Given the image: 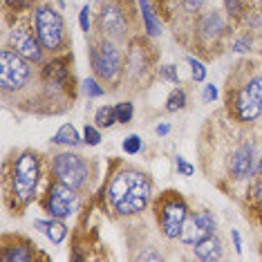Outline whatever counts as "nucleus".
<instances>
[{
    "label": "nucleus",
    "instance_id": "1",
    "mask_svg": "<svg viewBox=\"0 0 262 262\" xmlns=\"http://www.w3.org/2000/svg\"><path fill=\"white\" fill-rule=\"evenodd\" d=\"M108 198L119 215H135L148 204L150 180L139 170H121L110 184Z\"/></svg>",
    "mask_w": 262,
    "mask_h": 262
},
{
    "label": "nucleus",
    "instance_id": "2",
    "mask_svg": "<svg viewBox=\"0 0 262 262\" xmlns=\"http://www.w3.org/2000/svg\"><path fill=\"white\" fill-rule=\"evenodd\" d=\"M38 177H40L38 157L34 152H23L14 166V180H11V193L18 200L20 206H25L34 200L36 186H38Z\"/></svg>",
    "mask_w": 262,
    "mask_h": 262
},
{
    "label": "nucleus",
    "instance_id": "3",
    "mask_svg": "<svg viewBox=\"0 0 262 262\" xmlns=\"http://www.w3.org/2000/svg\"><path fill=\"white\" fill-rule=\"evenodd\" d=\"M36 36L43 45V50L47 52H58L63 50L65 43H68V36H65V25H63V18L56 9L52 7H38L36 9Z\"/></svg>",
    "mask_w": 262,
    "mask_h": 262
},
{
    "label": "nucleus",
    "instance_id": "4",
    "mask_svg": "<svg viewBox=\"0 0 262 262\" xmlns=\"http://www.w3.org/2000/svg\"><path fill=\"white\" fill-rule=\"evenodd\" d=\"M155 208H157V220H159V229H162V233L166 237H180L182 226L188 217L184 200L177 193L168 190V193L155 204Z\"/></svg>",
    "mask_w": 262,
    "mask_h": 262
},
{
    "label": "nucleus",
    "instance_id": "5",
    "mask_svg": "<svg viewBox=\"0 0 262 262\" xmlns=\"http://www.w3.org/2000/svg\"><path fill=\"white\" fill-rule=\"evenodd\" d=\"M32 70H29L27 58H23L18 52L3 50L0 54V85L3 92H16L29 81Z\"/></svg>",
    "mask_w": 262,
    "mask_h": 262
},
{
    "label": "nucleus",
    "instance_id": "6",
    "mask_svg": "<svg viewBox=\"0 0 262 262\" xmlns=\"http://www.w3.org/2000/svg\"><path fill=\"white\" fill-rule=\"evenodd\" d=\"M52 168H54V175L58 182H63L65 186L79 190L88 184V172H90V168H88V162L83 157H79V155L74 152H61L54 157V164H52Z\"/></svg>",
    "mask_w": 262,
    "mask_h": 262
},
{
    "label": "nucleus",
    "instance_id": "7",
    "mask_svg": "<svg viewBox=\"0 0 262 262\" xmlns=\"http://www.w3.org/2000/svg\"><path fill=\"white\" fill-rule=\"evenodd\" d=\"M92 68L101 79L115 81L121 72V52L112 40H99L92 50Z\"/></svg>",
    "mask_w": 262,
    "mask_h": 262
},
{
    "label": "nucleus",
    "instance_id": "8",
    "mask_svg": "<svg viewBox=\"0 0 262 262\" xmlns=\"http://www.w3.org/2000/svg\"><path fill=\"white\" fill-rule=\"evenodd\" d=\"M76 206V193L74 188L65 186L63 182H56L47 188V198H45V208L52 217L56 220H63L68 217L70 213L74 211Z\"/></svg>",
    "mask_w": 262,
    "mask_h": 262
},
{
    "label": "nucleus",
    "instance_id": "9",
    "mask_svg": "<svg viewBox=\"0 0 262 262\" xmlns=\"http://www.w3.org/2000/svg\"><path fill=\"white\" fill-rule=\"evenodd\" d=\"M99 25H101V32L112 40H121L126 36L128 20H126V14H123L121 5L115 3V0L103 3L101 14H99Z\"/></svg>",
    "mask_w": 262,
    "mask_h": 262
},
{
    "label": "nucleus",
    "instance_id": "10",
    "mask_svg": "<svg viewBox=\"0 0 262 262\" xmlns=\"http://www.w3.org/2000/svg\"><path fill=\"white\" fill-rule=\"evenodd\" d=\"M9 43L23 58H27V61L38 63L40 58H43V50H40L43 45H38L40 40L34 38L27 29H14V32L9 34Z\"/></svg>",
    "mask_w": 262,
    "mask_h": 262
},
{
    "label": "nucleus",
    "instance_id": "11",
    "mask_svg": "<svg viewBox=\"0 0 262 262\" xmlns=\"http://www.w3.org/2000/svg\"><path fill=\"white\" fill-rule=\"evenodd\" d=\"M231 175L235 180H247L255 170V148L253 144H242L231 157Z\"/></svg>",
    "mask_w": 262,
    "mask_h": 262
},
{
    "label": "nucleus",
    "instance_id": "12",
    "mask_svg": "<svg viewBox=\"0 0 262 262\" xmlns=\"http://www.w3.org/2000/svg\"><path fill=\"white\" fill-rule=\"evenodd\" d=\"M235 112L242 121H253V119H258L260 112H262V99L255 97L249 88H244V90H240L235 97Z\"/></svg>",
    "mask_w": 262,
    "mask_h": 262
},
{
    "label": "nucleus",
    "instance_id": "13",
    "mask_svg": "<svg viewBox=\"0 0 262 262\" xmlns=\"http://www.w3.org/2000/svg\"><path fill=\"white\" fill-rule=\"evenodd\" d=\"M195 255H198L200 260H220L222 258V247H220V240L213 235H206L204 240H200L198 244H195Z\"/></svg>",
    "mask_w": 262,
    "mask_h": 262
},
{
    "label": "nucleus",
    "instance_id": "14",
    "mask_svg": "<svg viewBox=\"0 0 262 262\" xmlns=\"http://www.w3.org/2000/svg\"><path fill=\"white\" fill-rule=\"evenodd\" d=\"M206 235H211V233L198 222V217H186V222H184V226H182L180 240L186 242V244H198L200 240H204Z\"/></svg>",
    "mask_w": 262,
    "mask_h": 262
},
{
    "label": "nucleus",
    "instance_id": "15",
    "mask_svg": "<svg viewBox=\"0 0 262 262\" xmlns=\"http://www.w3.org/2000/svg\"><path fill=\"white\" fill-rule=\"evenodd\" d=\"M3 260L5 262H29V260H34L32 247H29L27 242H16L14 247L5 242V247H3Z\"/></svg>",
    "mask_w": 262,
    "mask_h": 262
},
{
    "label": "nucleus",
    "instance_id": "16",
    "mask_svg": "<svg viewBox=\"0 0 262 262\" xmlns=\"http://www.w3.org/2000/svg\"><path fill=\"white\" fill-rule=\"evenodd\" d=\"M36 226H40V229L47 233V237H50L54 244H58L65 237V233H68V229L61 224V222H36Z\"/></svg>",
    "mask_w": 262,
    "mask_h": 262
},
{
    "label": "nucleus",
    "instance_id": "17",
    "mask_svg": "<svg viewBox=\"0 0 262 262\" xmlns=\"http://www.w3.org/2000/svg\"><path fill=\"white\" fill-rule=\"evenodd\" d=\"M54 144H63V146H79V135H76V130H74V126H63L58 133L54 135Z\"/></svg>",
    "mask_w": 262,
    "mask_h": 262
},
{
    "label": "nucleus",
    "instance_id": "18",
    "mask_svg": "<svg viewBox=\"0 0 262 262\" xmlns=\"http://www.w3.org/2000/svg\"><path fill=\"white\" fill-rule=\"evenodd\" d=\"M139 5H141V14H144V23H146L148 34L157 36V34H159V23H157V18H155V11L150 9L148 0H139Z\"/></svg>",
    "mask_w": 262,
    "mask_h": 262
},
{
    "label": "nucleus",
    "instance_id": "19",
    "mask_svg": "<svg viewBox=\"0 0 262 262\" xmlns=\"http://www.w3.org/2000/svg\"><path fill=\"white\" fill-rule=\"evenodd\" d=\"M202 32L206 34V36H215V34L222 32V18H220V14H206L204 16V23H202Z\"/></svg>",
    "mask_w": 262,
    "mask_h": 262
},
{
    "label": "nucleus",
    "instance_id": "20",
    "mask_svg": "<svg viewBox=\"0 0 262 262\" xmlns=\"http://www.w3.org/2000/svg\"><path fill=\"white\" fill-rule=\"evenodd\" d=\"M94 121H97L101 128H110L112 123L117 121V110L110 108V105H103V108L97 110V119H94Z\"/></svg>",
    "mask_w": 262,
    "mask_h": 262
},
{
    "label": "nucleus",
    "instance_id": "21",
    "mask_svg": "<svg viewBox=\"0 0 262 262\" xmlns=\"http://www.w3.org/2000/svg\"><path fill=\"white\" fill-rule=\"evenodd\" d=\"M184 105H186V92H184V90H175L168 97V105H166V108H168L170 112H175V110H182Z\"/></svg>",
    "mask_w": 262,
    "mask_h": 262
},
{
    "label": "nucleus",
    "instance_id": "22",
    "mask_svg": "<svg viewBox=\"0 0 262 262\" xmlns=\"http://www.w3.org/2000/svg\"><path fill=\"white\" fill-rule=\"evenodd\" d=\"M115 110H117V121L128 123L130 119H133V103H128V101H123V103H117Z\"/></svg>",
    "mask_w": 262,
    "mask_h": 262
},
{
    "label": "nucleus",
    "instance_id": "23",
    "mask_svg": "<svg viewBox=\"0 0 262 262\" xmlns=\"http://www.w3.org/2000/svg\"><path fill=\"white\" fill-rule=\"evenodd\" d=\"M123 150H126L128 155H137L141 150V139L137 135H130L128 139H123Z\"/></svg>",
    "mask_w": 262,
    "mask_h": 262
},
{
    "label": "nucleus",
    "instance_id": "24",
    "mask_svg": "<svg viewBox=\"0 0 262 262\" xmlns=\"http://www.w3.org/2000/svg\"><path fill=\"white\" fill-rule=\"evenodd\" d=\"M83 90H85L88 97H101V94H103V88H99V83L94 79H88L83 83Z\"/></svg>",
    "mask_w": 262,
    "mask_h": 262
},
{
    "label": "nucleus",
    "instance_id": "25",
    "mask_svg": "<svg viewBox=\"0 0 262 262\" xmlns=\"http://www.w3.org/2000/svg\"><path fill=\"white\" fill-rule=\"evenodd\" d=\"M188 63H190V68H193V79L195 81H204V76H206L204 65H202L200 61H195V58H188Z\"/></svg>",
    "mask_w": 262,
    "mask_h": 262
},
{
    "label": "nucleus",
    "instance_id": "26",
    "mask_svg": "<svg viewBox=\"0 0 262 262\" xmlns=\"http://www.w3.org/2000/svg\"><path fill=\"white\" fill-rule=\"evenodd\" d=\"M85 141H88L90 146H97L99 141H101L99 130H97V128H92V126H85Z\"/></svg>",
    "mask_w": 262,
    "mask_h": 262
},
{
    "label": "nucleus",
    "instance_id": "27",
    "mask_svg": "<svg viewBox=\"0 0 262 262\" xmlns=\"http://www.w3.org/2000/svg\"><path fill=\"white\" fill-rule=\"evenodd\" d=\"M177 168H180L182 170V175H193V166H190V164H186V162H184V159L180 157V155H177Z\"/></svg>",
    "mask_w": 262,
    "mask_h": 262
},
{
    "label": "nucleus",
    "instance_id": "28",
    "mask_svg": "<svg viewBox=\"0 0 262 262\" xmlns=\"http://www.w3.org/2000/svg\"><path fill=\"white\" fill-rule=\"evenodd\" d=\"M88 14H90V11H88V7H83V9H81V29H83L85 34H88V29H90V18H88Z\"/></svg>",
    "mask_w": 262,
    "mask_h": 262
},
{
    "label": "nucleus",
    "instance_id": "29",
    "mask_svg": "<svg viewBox=\"0 0 262 262\" xmlns=\"http://www.w3.org/2000/svg\"><path fill=\"white\" fill-rule=\"evenodd\" d=\"M226 9H229V14L237 16L240 14V3H237V0H226Z\"/></svg>",
    "mask_w": 262,
    "mask_h": 262
},
{
    "label": "nucleus",
    "instance_id": "30",
    "mask_svg": "<svg viewBox=\"0 0 262 262\" xmlns=\"http://www.w3.org/2000/svg\"><path fill=\"white\" fill-rule=\"evenodd\" d=\"M217 97V90H215V85H206V90H204V101L208 103V101H213Z\"/></svg>",
    "mask_w": 262,
    "mask_h": 262
},
{
    "label": "nucleus",
    "instance_id": "31",
    "mask_svg": "<svg viewBox=\"0 0 262 262\" xmlns=\"http://www.w3.org/2000/svg\"><path fill=\"white\" fill-rule=\"evenodd\" d=\"M164 76L168 81H172V83H177V72L172 70V65H168V68H164Z\"/></svg>",
    "mask_w": 262,
    "mask_h": 262
},
{
    "label": "nucleus",
    "instance_id": "32",
    "mask_svg": "<svg viewBox=\"0 0 262 262\" xmlns=\"http://www.w3.org/2000/svg\"><path fill=\"white\" fill-rule=\"evenodd\" d=\"M202 3H204V0H184V5H186V9H190V11L200 9V7H202Z\"/></svg>",
    "mask_w": 262,
    "mask_h": 262
},
{
    "label": "nucleus",
    "instance_id": "33",
    "mask_svg": "<svg viewBox=\"0 0 262 262\" xmlns=\"http://www.w3.org/2000/svg\"><path fill=\"white\" fill-rule=\"evenodd\" d=\"M253 193H255V200L260 202V206H262V180L255 182V186H253Z\"/></svg>",
    "mask_w": 262,
    "mask_h": 262
},
{
    "label": "nucleus",
    "instance_id": "34",
    "mask_svg": "<svg viewBox=\"0 0 262 262\" xmlns=\"http://www.w3.org/2000/svg\"><path fill=\"white\" fill-rule=\"evenodd\" d=\"M9 5H14V7H25V5H32L34 0H7Z\"/></svg>",
    "mask_w": 262,
    "mask_h": 262
},
{
    "label": "nucleus",
    "instance_id": "35",
    "mask_svg": "<svg viewBox=\"0 0 262 262\" xmlns=\"http://www.w3.org/2000/svg\"><path fill=\"white\" fill-rule=\"evenodd\" d=\"M233 240H235V249H237V253L242 251V242H240V233L237 231H233Z\"/></svg>",
    "mask_w": 262,
    "mask_h": 262
},
{
    "label": "nucleus",
    "instance_id": "36",
    "mask_svg": "<svg viewBox=\"0 0 262 262\" xmlns=\"http://www.w3.org/2000/svg\"><path fill=\"white\" fill-rule=\"evenodd\" d=\"M168 130H170L168 126H159V128H157V135H166V133H168Z\"/></svg>",
    "mask_w": 262,
    "mask_h": 262
},
{
    "label": "nucleus",
    "instance_id": "37",
    "mask_svg": "<svg viewBox=\"0 0 262 262\" xmlns=\"http://www.w3.org/2000/svg\"><path fill=\"white\" fill-rule=\"evenodd\" d=\"M260 175H262V157H260Z\"/></svg>",
    "mask_w": 262,
    "mask_h": 262
}]
</instances>
